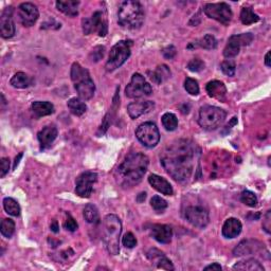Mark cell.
Masks as SVG:
<instances>
[{
	"label": "cell",
	"mask_w": 271,
	"mask_h": 271,
	"mask_svg": "<svg viewBox=\"0 0 271 271\" xmlns=\"http://www.w3.org/2000/svg\"><path fill=\"white\" fill-rule=\"evenodd\" d=\"M198 157V147L193 141L179 139L165 147L160 156V161L173 179L186 181L192 176Z\"/></svg>",
	"instance_id": "cell-1"
},
{
	"label": "cell",
	"mask_w": 271,
	"mask_h": 271,
	"mask_svg": "<svg viewBox=\"0 0 271 271\" xmlns=\"http://www.w3.org/2000/svg\"><path fill=\"white\" fill-rule=\"evenodd\" d=\"M149 158L142 153H132L116 170L115 178L122 188H133L141 182L149 168Z\"/></svg>",
	"instance_id": "cell-2"
},
{
	"label": "cell",
	"mask_w": 271,
	"mask_h": 271,
	"mask_svg": "<svg viewBox=\"0 0 271 271\" xmlns=\"http://www.w3.org/2000/svg\"><path fill=\"white\" fill-rule=\"evenodd\" d=\"M144 9L139 1L127 0L123 1L118 11V21L120 26L128 30H137L144 22Z\"/></svg>",
	"instance_id": "cell-3"
},
{
	"label": "cell",
	"mask_w": 271,
	"mask_h": 271,
	"mask_svg": "<svg viewBox=\"0 0 271 271\" xmlns=\"http://www.w3.org/2000/svg\"><path fill=\"white\" fill-rule=\"evenodd\" d=\"M102 239L104 245L112 255L119 254L120 236L122 232V223L115 214H108L102 221Z\"/></svg>",
	"instance_id": "cell-4"
},
{
	"label": "cell",
	"mask_w": 271,
	"mask_h": 271,
	"mask_svg": "<svg viewBox=\"0 0 271 271\" xmlns=\"http://www.w3.org/2000/svg\"><path fill=\"white\" fill-rule=\"evenodd\" d=\"M71 79L78 97L84 101L90 100L95 96L96 85L91 78L89 71L85 69L78 63H73L71 66Z\"/></svg>",
	"instance_id": "cell-5"
},
{
	"label": "cell",
	"mask_w": 271,
	"mask_h": 271,
	"mask_svg": "<svg viewBox=\"0 0 271 271\" xmlns=\"http://www.w3.org/2000/svg\"><path fill=\"white\" fill-rule=\"evenodd\" d=\"M227 116L224 109L216 106H203L200 108L198 123L206 131H214L223 124Z\"/></svg>",
	"instance_id": "cell-6"
},
{
	"label": "cell",
	"mask_w": 271,
	"mask_h": 271,
	"mask_svg": "<svg viewBox=\"0 0 271 271\" xmlns=\"http://www.w3.org/2000/svg\"><path fill=\"white\" fill-rule=\"evenodd\" d=\"M131 47L132 42L128 40H121L113 47L105 66L108 72L118 69L129 58L131 57Z\"/></svg>",
	"instance_id": "cell-7"
},
{
	"label": "cell",
	"mask_w": 271,
	"mask_h": 271,
	"mask_svg": "<svg viewBox=\"0 0 271 271\" xmlns=\"http://www.w3.org/2000/svg\"><path fill=\"white\" fill-rule=\"evenodd\" d=\"M184 218H186L189 223L197 228L203 229L209 225L210 221V216H209V212L207 209L202 205H190L188 206L183 211Z\"/></svg>",
	"instance_id": "cell-8"
},
{
	"label": "cell",
	"mask_w": 271,
	"mask_h": 271,
	"mask_svg": "<svg viewBox=\"0 0 271 271\" xmlns=\"http://www.w3.org/2000/svg\"><path fill=\"white\" fill-rule=\"evenodd\" d=\"M136 137L146 147H155L160 141V133L155 123L145 122L136 131Z\"/></svg>",
	"instance_id": "cell-9"
},
{
	"label": "cell",
	"mask_w": 271,
	"mask_h": 271,
	"mask_svg": "<svg viewBox=\"0 0 271 271\" xmlns=\"http://www.w3.org/2000/svg\"><path fill=\"white\" fill-rule=\"evenodd\" d=\"M82 28L85 35H89L92 32H97L98 36L104 38L108 32L106 18L100 11L95 12L90 18H84L82 20Z\"/></svg>",
	"instance_id": "cell-10"
},
{
	"label": "cell",
	"mask_w": 271,
	"mask_h": 271,
	"mask_svg": "<svg viewBox=\"0 0 271 271\" xmlns=\"http://www.w3.org/2000/svg\"><path fill=\"white\" fill-rule=\"evenodd\" d=\"M153 94L152 86L145 81L143 76L140 73H135L132 77V81L125 88V95L129 98H139L142 97L151 96Z\"/></svg>",
	"instance_id": "cell-11"
},
{
	"label": "cell",
	"mask_w": 271,
	"mask_h": 271,
	"mask_svg": "<svg viewBox=\"0 0 271 271\" xmlns=\"http://www.w3.org/2000/svg\"><path fill=\"white\" fill-rule=\"evenodd\" d=\"M206 15L209 18L216 20L223 24H229L232 20L233 13L230 8V5L226 2H218V3H208L203 8Z\"/></svg>",
	"instance_id": "cell-12"
},
{
	"label": "cell",
	"mask_w": 271,
	"mask_h": 271,
	"mask_svg": "<svg viewBox=\"0 0 271 271\" xmlns=\"http://www.w3.org/2000/svg\"><path fill=\"white\" fill-rule=\"evenodd\" d=\"M252 40H253V35L251 33H244L231 36V38L228 39L227 45L224 49L225 58H227L228 59L235 58L239 53V51H241V48L250 45Z\"/></svg>",
	"instance_id": "cell-13"
},
{
	"label": "cell",
	"mask_w": 271,
	"mask_h": 271,
	"mask_svg": "<svg viewBox=\"0 0 271 271\" xmlns=\"http://www.w3.org/2000/svg\"><path fill=\"white\" fill-rule=\"evenodd\" d=\"M97 180V175L95 172H84L77 178L76 181V193L82 198H89L94 184Z\"/></svg>",
	"instance_id": "cell-14"
},
{
	"label": "cell",
	"mask_w": 271,
	"mask_h": 271,
	"mask_svg": "<svg viewBox=\"0 0 271 271\" xmlns=\"http://www.w3.org/2000/svg\"><path fill=\"white\" fill-rule=\"evenodd\" d=\"M17 14L19 20L24 27H32L38 21L39 17V12L34 3L23 2L17 9Z\"/></svg>",
	"instance_id": "cell-15"
},
{
	"label": "cell",
	"mask_w": 271,
	"mask_h": 271,
	"mask_svg": "<svg viewBox=\"0 0 271 271\" xmlns=\"http://www.w3.org/2000/svg\"><path fill=\"white\" fill-rule=\"evenodd\" d=\"M262 251H267L265 249L264 244L256 241V239H245L239 243L233 250V254L235 256H245L258 254Z\"/></svg>",
	"instance_id": "cell-16"
},
{
	"label": "cell",
	"mask_w": 271,
	"mask_h": 271,
	"mask_svg": "<svg viewBox=\"0 0 271 271\" xmlns=\"http://www.w3.org/2000/svg\"><path fill=\"white\" fill-rule=\"evenodd\" d=\"M15 23L13 19V8L4 9L0 17V34L2 39H9L15 34Z\"/></svg>",
	"instance_id": "cell-17"
},
{
	"label": "cell",
	"mask_w": 271,
	"mask_h": 271,
	"mask_svg": "<svg viewBox=\"0 0 271 271\" xmlns=\"http://www.w3.org/2000/svg\"><path fill=\"white\" fill-rule=\"evenodd\" d=\"M154 106L155 105L151 101L133 102L127 106V113L132 119H137L140 116L150 113Z\"/></svg>",
	"instance_id": "cell-18"
},
{
	"label": "cell",
	"mask_w": 271,
	"mask_h": 271,
	"mask_svg": "<svg viewBox=\"0 0 271 271\" xmlns=\"http://www.w3.org/2000/svg\"><path fill=\"white\" fill-rule=\"evenodd\" d=\"M58 134V128L54 125H48L42 128L38 135L41 149L45 150L48 149L49 146H51V144L54 142V140L57 139Z\"/></svg>",
	"instance_id": "cell-19"
},
{
	"label": "cell",
	"mask_w": 271,
	"mask_h": 271,
	"mask_svg": "<svg viewBox=\"0 0 271 271\" xmlns=\"http://www.w3.org/2000/svg\"><path fill=\"white\" fill-rule=\"evenodd\" d=\"M152 235L158 243L169 244L173 237V230L168 225H155L152 228Z\"/></svg>",
	"instance_id": "cell-20"
},
{
	"label": "cell",
	"mask_w": 271,
	"mask_h": 271,
	"mask_svg": "<svg viewBox=\"0 0 271 271\" xmlns=\"http://www.w3.org/2000/svg\"><path fill=\"white\" fill-rule=\"evenodd\" d=\"M149 182L154 189L158 191L159 193L163 194V195L172 196L174 193L173 188H172L171 183L168 180H166L165 178H163L161 176L153 174L149 177Z\"/></svg>",
	"instance_id": "cell-21"
},
{
	"label": "cell",
	"mask_w": 271,
	"mask_h": 271,
	"mask_svg": "<svg viewBox=\"0 0 271 271\" xmlns=\"http://www.w3.org/2000/svg\"><path fill=\"white\" fill-rule=\"evenodd\" d=\"M242 223L237 218H228L223 226V235L226 238H235L242 232Z\"/></svg>",
	"instance_id": "cell-22"
},
{
	"label": "cell",
	"mask_w": 271,
	"mask_h": 271,
	"mask_svg": "<svg viewBox=\"0 0 271 271\" xmlns=\"http://www.w3.org/2000/svg\"><path fill=\"white\" fill-rule=\"evenodd\" d=\"M207 92L211 97L215 100L223 102L227 97V88L223 82L220 81H212L207 84Z\"/></svg>",
	"instance_id": "cell-23"
},
{
	"label": "cell",
	"mask_w": 271,
	"mask_h": 271,
	"mask_svg": "<svg viewBox=\"0 0 271 271\" xmlns=\"http://www.w3.org/2000/svg\"><path fill=\"white\" fill-rule=\"evenodd\" d=\"M79 1L75 0H58L57 1V8L61 13L69 17H75L78 14Z\"/></svg>",
	"instance_id": "cell-24"
},
{
	"label": "cell",
	"mask_w": 271,
	"mask_h": 271,
	"mask_svg": "<svg viewBox=\"0 0 271 271\" xmlns=\"http://www.w3.org/2000/svg\"><path fill=\"white\" fill-rule=\"evenodd\" d=\"M233 269L235 270H243V271H264L263 265L255 258H248V260H243L237 262L233 266Z\"/></svg>",
	"instance_id": "cell-25"
},
{
	"label": "cell",
	"mask_w": 271,
	"mask_h": 271,
	"mask_svg": "<svg viewBox=\"0 0 271 271\" xmlns=\"http://www.w3.org/2000/svg\"><path fill=\"white\" fill-rule=\"evenodd\" d=\"M31 109L32 112L38 116H50L54 113V106L53 104L50 102H41V101H36L33 102L31 105Z\"/></svg>",
	"instance_id": "cell-26"
},
{
	"label": "cell",
	"mask_w": 271,
	"mask_h": 271,
	"mask_svg": "<svg viewBox=\"0 0 271 271\" xmlns=\"http://www.w3.org/2000/svg\"><path fill=\"white\" fill-rule=\"evenodd\" d=\"M10 84L13 86L14 88L24 89L31 86V84H32V79H31V77L24 72H17L12 77Z\"/></svg>",
	"instance_id": "cell-27"
},
{
	"label": "cell",
	"mask_w": 271,
	"mask_h": 271,
	"mask_svg": "<svg viewBox=\"0 0 271 271\" xmlns=\"http://www.w3.org/2000/svg\"><path fill=\"white\" fill-rule=\"evenodd\" d=\"M67 106L69 108L70 113L75 116H83L87 112V105L83 102L82 98L78 97H72L67 103Z\"/></svg>",
	"instance_id": "cell-28"
},
{
	"label": "cell",
	"mask_w": 271,
	"mask_h": 271,
	"mask_svg": "<svg viewBox=\"0 0 271 271\" xmlns=\"http://www.w3.org/2000/svg\"><path fill=\"white\" fill-rule=\"evenodd\" d=\"M84 218L85 220L87 221L88 224H98L100 223V214H98L97 209L95 205H91V203H88L87 206L85 207L84 209Z\"/></svg>",
	"instance_id": "cell-29"
},
{
	"label": "cell",
	"mask_w": 271,
	"mask_h": 271,
	"mask_svg": "<svg viewBox=\"0 0 271 271\" xmlns=\"http://www.w3.org/2000/svg\"><path fill=\"white\" fill-rule=\"evenodd\" d=\"M3 208L4 211L11 216H19L20 214V206L14 198L12 197H5L3 199Z\"/></svg>",
	"instance_id": "cell-30"
},
{
	"label": "cell",
	"mask_w": 271,
	"mask_h": 271,
	"mask_svg": "<svg viewBox=\"0 0 271 271\" xmlns=\"http://www.w3.org/2000/svg\"><path fill=\"white\" fill-rule=\"evenodd\" d=\"M170 77H171V71L168 68V66L161 65V66H159L157 69L152 73L151 78H152V81H154L157 84H160V83H162L163 81H165L166 78H169Z\"/></svg>",
	"instance_id": "cell-31"
},
{
	"label": "cell",
	"mask_w": 271,
	"mask_h": 271,
	"mask_svg": "<svg viewBox=\"0 0 271 271\" xmlns=\"http://www.w3.org/2000/svg\"><path fill=\"white\" fill-rule=\"evenodd\" d=\"M260 20V17L256 15L251 8H243L241 11V21L246 24V26H249V24L255 23Z\"/></svg>",
	"instance_id": "cell-32"
},
{
	"label": "cell",
	"mask_w": 271,
	"mask_h": 271,
	"mask_svg": "<svg viewBox=\"0 0 271 271\" xmlns=\"http://www.w3.org/2000/svg\"><path fill=\"white\" fill-rule=\"evenodd\" d=\"M194 45H195V47H200L203 49H207V50H213V49L216 48L217 41H216V39H215L213 35L207 34L200 39L197 40Z\"/></svg>",
	"instance_id": "cell-33"
},
{
	"label": "cell",
	"mask_w": 271,
	"mask_h": 271,
	"mask_svg": "<svg viewBox=\"0 0 271 271\" xmlns=\"http://www.w3.org/2000/svg\"><path fill=\"white\" fill-rule=\"evenodd\" d=\"M163 127L169 132H173L178 127V119L177 116L172 113H166L161 118Z\"/></svg>",
	"instance_id": "cell-34"
},
{
	"label": "cell",
	"mask_w": 271,
	"mask_h": 271,
	"mask_svg": "<svg viewBox=\"0 0 271 271\" xmlns=\"http://www.w3.org/2000/svg\"><path fill=\"white\" fill-rule=\"evenodd\" d=\"M1 234L7 238H11L15 232V223L11 218H4L1 221V227H0Z\"/></svg>",
	"instance_id": "cell-35"
},
{
	"label": "cell",
	"mask_w": 271,
	"mask_h": 271,
	"mask_svg": "<svg viewBox=\"0 0 271 271\" xmlns=\"http://www.w3.org/2000/svg\"><path fill=\"white\" fill-rule=\"evenodd\" d=\"M241 200L244 205L251 208H254L257 205V197L251 191H244L241 195Z\"/></svg>",
	"instance_id": "cell-36"
},
{
	"label": "cell",
	"mask_w": 271,
	"mask_h": 271,
	"mask_svg": "<svg viewBox=\"0 0 271 271\" xmlns=\"http://www.w3.org/2000/svg\"><path fill=\"white\" fill-rule=\"evenodd\" d=\"M184 88H186V90L190 95L192 96L199 95V85L198 82L194 78L187 77L186 81H184Z\"/></svg>",
	"instance_id": "cell-37"
},
{
	"label": "cell",
	"mask_w": 271,
	"mask_h": 271,
	"mask_svg": "<svg viewBox=\"0 0 271 271\" xmlns=\"http://www.w3.org/2000/svg\"><path fill=\"white\" fill-rule=\"evenodd\" d=\"M220 68L225 75L228 77H233L234 75H235L236 66H235V63H234V60H232V59L224 60L220 65Z\"/></svg>",
	"instance_id": "cell-38"
},
{
	"label": "cell",
	"mask_w": 271,
	"mask_h": 271,
	"mask_svg": "<svg viewBox=\"0 0 271 271\" xmlns=\"http://www.w3.org/2000/svg\"><path fill=\"white\" fill-rule=\"evenodd\" d=\"M151 206L153 207L154 210L163 211L166 208H168V202H166V200L163 199L162 197L156 195L151 199Z\"/></svg>",
	"instance_id": "cell-39"
},
{
	"label": "cell",
	"mask_w": 271,
	"mask_h": 271,
	"mask_svg": "<svg viewBox=\"0 0 271 271\" xmlns=\"http://www.w3.org/2000/svg\"><path fill=\"white\" fill-rule=\"evenodd\" d=\"M205 63L199 58H193L192 60H190V63L188 64V69L192 72H200L205 69Z\"/></svg>",
	"instance_id": "cell-40"
},
{
	"label": "cell",
	"mask_w": 271,
	"mask_h": 271,
	"mask_svg": "<svg viewBox=\"0 0 271 271\" xmlns=\"http://www.w3.org/2000/svg\"><path fill=\"white\" fill-rule=\"evenodd\" d=\"M157 267L159 269H164V270H174V266H173V263H172L168 257H165L162 254H160L158 256V261H157Z\"/></svg>",
	"instance_id": "cell-41"
},
{
	"label": "cell",
	"mask_w": 271,
	"mask_h": 271,
	"mask_svg": "<svg viewBox=\"0 0 271 271\" xmlns=\"http://www.w3.org/2000/svg\"><path fill=\"white\" fill-rule=\"evenodd\" d=\"M104 54H105V47L97 46L94 49V50L91 51L90 59H91V61H95V63H96V61H98V60L103 58Z\"/></svg>",
	"instance_id": "cell-42"
},
{
	"label": "cell",
	"mask_w": 271,
	"mask_h": 271,
	"mask_svg": "<svg viewBox=\"0 0 271 271\" xmlns=\"http://www.w3.org/2000/svg\"><path fill=\"white\" fill-rule=\"evenodd\" d=\"M123 246L126 248H134L136 245H137V238L135 237L134 234L132 232L126 233L122 239Z\"/></svg>",
	"instance_id": "cell-43"
},
{
	"label": "cell",
	"mask_w": 271,
	"mask_h": 271,
	"mask_svg": "<svg viewBox=\"0 0 271 271\" xmlns=\"http://www.w3.org/2000/svg\"><path fill=\"white\" fill-rule=\"evenodd\" d=\"M64 227L65 229L70 231V232H75L77 229V223L76 221V219L73 218L70 214H67V218L64 223Z\"/></svg>",
	"instance_id": "cell-44"
},
{
	"label": "cell",
	"mask_w": 271,
	"mask_h": 271,
	"mask_svg": "<svg viewBox=\"0 0 271 271\" xmlns=\"http://www.w3.org/2000/svg\"><path fill=\"white\" fill-rule=\"evenodd\" d=\"M0 166H1V168H0V177L3 178L10 171V159L2 158L1 161H0Z\"/></svg>",
	"instance_id": "cell-45"
},
{
	"label": "cell",
	"mask_w": 271,
	"mask_h": 271,
	"mask_svg": "<svg viewBox=\"0 0 271 271\" xmlns=\"http://www.w3.org/2000/svg\"><path fill=\"white\" fill-rule=\"evenodd\" d=\"M162 54L165 58L168 59H172L176 57L177 51H176V48L174 46H168L165 47L163 50H162Z\"/></svg>",
	"instance_id": "cell-46"
},
{
	"label": "cell",
	"mask_w": 271,
	"mask_h": 271,
	"mask_svg": "<svg viewBox=\"0 0 271 271\" xmlns=\"http://www.w3.org/2000/svg\"><path fill=\"white\" fill-rule=\"evenodd\" d=\"M263 229L266 231L268 234L271 232V211H267L266 215H265V218L263 220Z\"/></svg>",
	"instance_id": "cell-47"
},
{
	"label": "cell",
	"mask_w": 271,
	"mask_h": 271,
	"mask_svg": "<svg viewBox=\"0 0 271 271\" xmlns=\"http://www.w3.org/2000/svg\"><path fill=\"white\" fill-rule=\"evenodd\" d=\"M221 269L223 268H221V266L218 263H213L212 265H209V266L205 268V270H216V271H219Z\"/></svg>",
	"instance_id": "cell-48"
},
{
	"label": "cell",
	"mask_w": 271,
	"mask_h": 271,
	"mask_svg": "<svg viewBox=\"0 0 271 271\" xmlns=\"http://www.w3.org/2000/svg\"><path fill=\"white\" fill-rule=\"evenodd\" d=\"M51 230L54 233H58V221L57 220H54L53 223L51 224Z\"/></svg>",
	"instance_id": "cell-49"
},
{
	"label": "cell",
	"mask_w": 271,
	"mask_h": 271,
	"mask_svg": "<svg viewBox=\"0 0 271 271\" xmlns=\"http://www.w3.org/2000/svg\"><path fill=\"white\" fill-rule=\"evenodd\" d=\"M265 65H266L267 67L271 66V63H270V51H268L267 54H266V57H265Z\"/></svg>",
	"instance_id": "cell-50"
}]
</instances>
